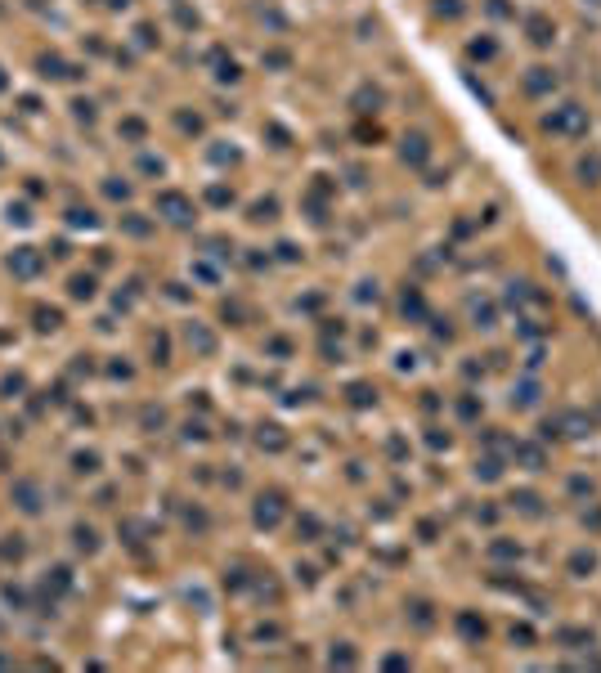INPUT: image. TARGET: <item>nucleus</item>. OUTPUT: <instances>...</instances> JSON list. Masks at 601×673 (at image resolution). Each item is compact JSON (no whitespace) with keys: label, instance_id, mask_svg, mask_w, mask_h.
<instances>
[{"label":"nucleus","instance_id":"nucleus-1","mask_svg":"<svg viewBox=\"0 0 601 673\" xmlns=\"http://www.w3.org/2000/svg\"><path fill=\"white\" fill-rule=\"evenodd\" d=\"M9 265H14L18 274H36V265H41V261H36V256H32V247H23V252H18V256H14V261H9Z\"/></svg>","mask_w":601,"mask_h":673},{"label":"nucleus","instance_id":"nucleus-3","mask_svg":"<svg viewBox=\"0 0 601 673\" xmlns=\"http://www.w3.org/2000/svg\"><path fill=\"white\" fill-rule=\"evenodd\" d=\"M256 521H261V525H274V521H279V498H261V512H256Z\"/></svg>","mask_w":601,"mask_h":673},{"label":"nucleus","instance_id":"nucleus-4","mask_svg":"<svg viewBox=\"0 0 601 673\" xmlns=\"http://www.w3.org/2000/svg\"><path fill=\"white\" fill-rule=\"evenodd\" d=\"M72 297H90V279H76L72 283Z\"/></svg>","mask_w":601,"mask_h":673},{"label":"nucleus","instance_id":"nucleus-2","mask_svg":"<svg viewBox=\"0 0 601 673\" xmlns=\"http://www.w3.org/2000/svg\"><path fill=\"white\" fill-rule=\"evenodd\" d=\"M162 207H166V211H171V220H189V207H184V198L166 193V198H162Z\"/></svg>","mask_w":601,"mask_h":673}]
</instances>
